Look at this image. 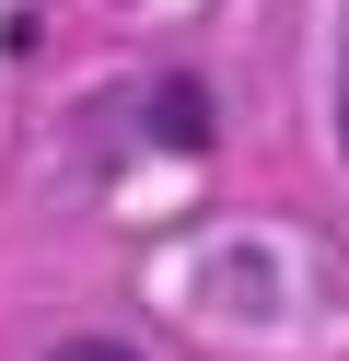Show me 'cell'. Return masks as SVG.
Listing matches in <instances>:
<instances>
[{"mask_svg":"<svg viewBox=\"0 0 349 361\" xmlns=\"http://www.w3.org/2000/svg\"><path fill=\"white\" fill-rule=\"evenodd\" d=\"M338 128H349V117H338Z\"/></svg>","mask_w":349,"mask_h":361,"instance_id":"obj_2","label":"cell"},{"mask_svg":"<svg viewBox=\"0 0 349 361\" xmlns=\"http://www.w3.org/2000/svg\"><path fill=\"white\" fill-rule=\"evenodd\" d=\"M59 361H140V350H116V338H70Z\"/></svg>","mask_w":349,"mask_h":361,"instance_id":"obj_1","label":"cell"}]
</instances>
